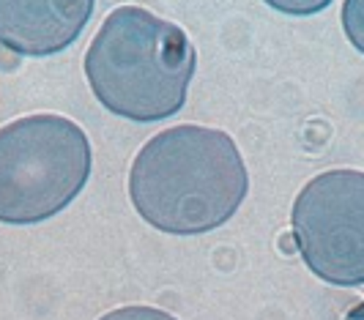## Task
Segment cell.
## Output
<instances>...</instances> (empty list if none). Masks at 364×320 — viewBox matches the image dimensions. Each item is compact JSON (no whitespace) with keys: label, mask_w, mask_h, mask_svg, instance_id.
I'll return each instance as SVG.
<instances>
[{"label":"cell","mask_w":364,"mask_h":320,"mask_svg":"<svg viewBox=\"0 0 364 320\" xmlns=\"http://www.w3.org/2000/svg\"><path fill=\"white\" fill-rule=\"evenodd\" d=\"M198 53L178 25L140 6L115 9L85 53V77L109 112L154 124L186 102Z\"/></svg>","instance_id":"7a4b0ae2"},{"label":"cell","mask_w":364,"mask_h":320,"mask_svg":"<svg viewBox=\"0 0 364 320\" xmlns=\"http://www.w3.org/2000/svg\"><path fill=\"white\" fill-rule=\"evenodd\" d=\"M91 14V0H0V44L17 55L60 53L82 33Z\"/></svg>","instance_id":"5b68a950"},{"label":"cell","mask_w":364,"mask_h":320,"mask_svg":"<svg viewBox=\"0 0 364 320\" xmlns=\"http://www.w3.org/2000/svg\"><path fill=\"white\" fill-rule=\"evenodd\" d=\"M343 25H346L348 38L353 41L356 50L364 53V3H343Z\"/></svg>","instance_id":"8992f818"},{"label":"cell","mask_w":364,"mask_h":320,"mask_svg":"<svg viewBox=\"0 0 364 320\" xmlns=\"http://www.w3.org/2000/svg\"><path fill=\"white\" fill-rule=\"evenodd\" d=\"M346 320H364V304L353 306V309H350V312L346 315Z\"/></svg>","instance_id":"ba28073f"},{"label":"cell","mask_w":364,"mask_h":320,"mask_svg":"<svg viewBox=\"0 0 364 320\" xmlns=\"http://www.w3.org/2000/svg\"><path fill=\"white\" fill-rule=\"evenodd\" d=\"M293 241L315 277L337 287L364 284V173L328 170L293 206Z\"/></svg>","instance_id":"277c9868"},{"label":"cell","mask_w":364,"mask_h":320,"mask_svg":"<svg viewBox=\"0 0 364 320\" xmlns=\"http://www.w3.org/2000/svg\"><path fill=\"white\" fill-rule=\"evenodd\" d=\"M99 320H178V318H173L164 309H154V306H121V309H112L107 315H102Z\"/></svg>","instance_id":"52a82bcc"},{"label":"cell","mask_w":364,"mask_h":320,"mask_svg":"<svg viewBox=\"0 0 364 320\" xmlns=\"http://www.w3.org/2000/svg\"><path fill=\"white\" fill-rule=\"evenodd\" d=\"M91 178V142L63 115H28L0 129V222L36 225L60 213Z\"/></svg>","instance_id":"3957f363"},{"label":"cell","mask_w":364,"mask_h":320,"mask_svg":"<svg viewBox=\"0 0 364 320\" xmlns=\"http://www.w3.org/2000/svg\"><path fill=\"white\" fill-rule=\"evenodd\" d=\"M247 186V164L233 137L192 124L151 137L129 173L132 206L170 235L217 230L238 211Z\"/></svg>","instance_id":"6da1fadb"}]
</instances>
